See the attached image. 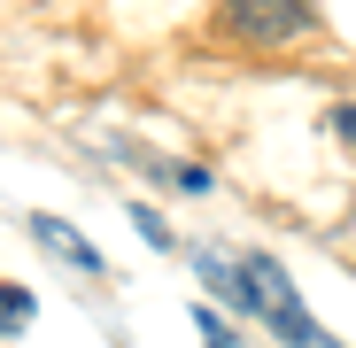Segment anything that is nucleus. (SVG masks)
Instances as JSON below:
<instances>
[{
  "label": "nucleus",
  "mask_w": 356,
  "mask_h": 348,
  "mask_svg": "<svg viewBox=\"0 0 356 348\" xmlns=\"http://www.w3.org/2000/svg\"><path fill=\"white\" fill-rule=\"evenodd\" d=\"M241 279H248V317L271 325V340H286V348H341V340L302 310V295H294L286 263H271V256H241Z\"/></svg>",
  "instance_id": "nucleus-1"
},
{
  "label": "nucleus",
  "mask_w": 356,
  "mask_h": 348,
  "mask_svg": "<svg viewBox=\"0 0 356 348\" xmlns=\"http://www.w3.org/2000/svg\"><path fill=\"white\" fill-rule=\"evenodd\" d=\"M310 0H225V31L241 47H286L310 31Z\"/></svg>",
  "instance_id": "nucleus-2"
},
{
  "label": "nucleus",
  "mask_w": 356,
  "mask_h": 348,
  "mask_svg": "<svg viewBox=\"0 0 356 348\" xmlns=\"http://www.w3.org/2000/svg\"><path fill=\"white\" fill-rule=\"evenodd\" d=\"M24 224H31V240H39V248H47L54 263H70L78 279H108V263H101V248L86 240V232H70L63 217H47V209H39V217H24Z\"/></svg>",
  "instance_id": "nucleus-3"
},
{
  "label": "nucleus",
  "mask_w": 356,
  "mask_h": 348,
  "mask_svg": "<svg viewBox=\"0 0 356 348\" xmlns=\"http://www.w3.org/2000/svg\"><path fill=\"white\" fill-rule=\"evenodd\" d=\"M194 325H202V348H248L241 333H232V325H225V317L209 310V302H194Z\"/></svg>",
  "instance_id": "nucleus-4"
},
{
  "label": "nucleus",
  "mask_w": 356,
  "mask_h": 348,
  "mask_svg": "<svg viewBox=\"0 0 356 348\" xmlns=\"http://www.w3.org/2000/svg\"><path fill=\"white\" fill-rule=\"evenodd\" d=\"M31 310H39V302L24 295V286H0V333H24V325H31Z\"/></svg>",
  "instance_id": "nucleus-5"
},
{
  "label": "nucleus",
  "mask_w": 356,
  "mask_h": 348,
  "mask_svg": "<svg viewBox=\"0 0 356 348\" xmlns=\"http://www.w3.org/2000/svg\"><path fill=\"white\" fill-rule=\"evenodd\" d=\"M132 224H140V240H147V248H170V224H163L155 209H132Z\"/></svg>",
  "instance_id": "nucleus-6"
},
{
  "label": "nucleus",
  "mask_w": 356,
  "mask_h": 348,
  "mask_svg": "<svg viewBox=\"0 0 356 348\" xmlns=\"http://www.w3.org/2000/svg\"><path fill=\"white\" fill-rule=\"evenodd\" d=\"M333 132H341V140H356V108H341V116H333Z\"/></svg>",
  "instance_id": "nucleus-7"
}]
</instances>
